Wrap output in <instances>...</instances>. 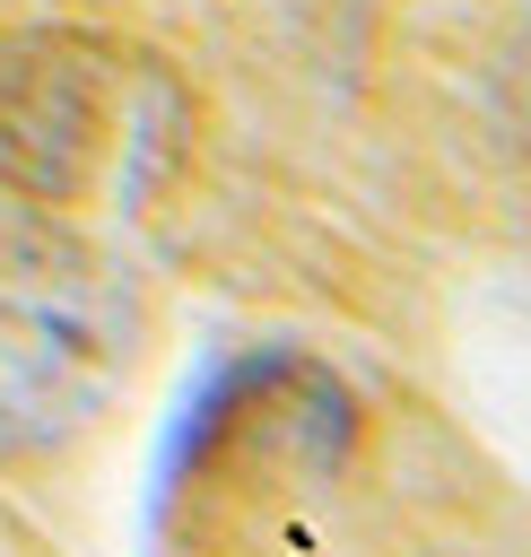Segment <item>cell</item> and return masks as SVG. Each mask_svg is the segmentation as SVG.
<instances>
[{"label":"cell","instance_id":"cell-1","mask_svg":"<svg viewBox=\"0 0 531 557\" xmlns=\"http://www.w3.org/2000/svg\"><path fill=\"white\" fill-rule=\"evenodd\" d=\"M131 357H139L131 278L44 218L0 226V453L35 461L78 444L113 409Z\"/></svg>","mask_w":531,"mask_h":557},{"label":"cell","instance_id":"cell-2","mask_svg":"<svg viewBox=\"0 0 531 557\" xmlns=\"http://www.w3.org/2000/svg\"><path fill=\"white\" fill-rule=\"evenodd\" d=\"M113 52L70 26L0 44V191L26 209H70L113 157Z\"/></svg>","mask_w":531,"mask_h":557},{"label":"cell","instance_id":"cell-3","mask_svg":"<svg viewBox=\"0 0 531 557\" xmlns=\"http://www.w3.org/2000/svg\"><path fill=\"white\" fill-rule=\"evenodd\" d=\"M505 113H514V131H522V148H531V35H522L514 61H505Z\"/></svg>","mask_w":531,"mask_h":557}]
</instances>
